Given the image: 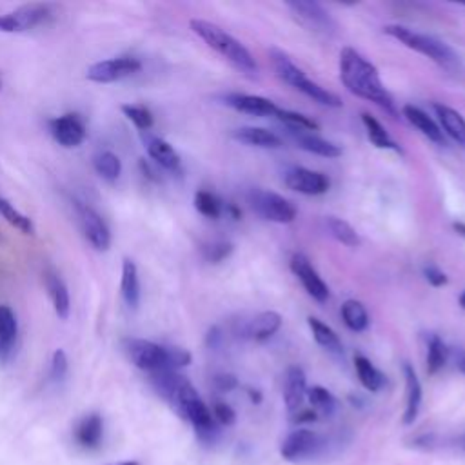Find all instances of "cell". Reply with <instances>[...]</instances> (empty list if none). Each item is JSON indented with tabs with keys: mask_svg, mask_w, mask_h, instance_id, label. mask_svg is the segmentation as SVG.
I'll use <instances>...</instances> for the list:
<instances>
[{
	"mask_svg": "<svg viewBox=\"0 0 465 465\" xmlns=\"http://www.w3.org/2000/svg\"><path fill=\"white\" fill-rule=\"evenodd\" d=\"M154 391L183 418L187 420L198 438L205 443H213L218 436L216 421L203 403L191 381L178 374V371H160L149 374Z\"/></svg>",
	"mask_w": 465,
	"mask_h": 465,
	"instance_id": "1",
	"label": "cell"
},
{
	"mask_svg": "<svg viewBox=\"0 0 465 465\" xmlns=\"http://www.w3.org/2000/svg\"><path fill=\"white\" fill-rule=\"evenodd\" d=\"M340 80L349 93L376 104L391 114H396L394 100L383 85L380 73L360 51L343 47L340 51Z\"/></svg>",
	"mask_w": 465,
	"mask_h": 465,
	"instance_id": "2",
	"label": "cell"
},
{
	"mask_svg": "<svg viewBox=\"0 0 465 465\" xmlns=\"http://www.w3.org/2000/svg\"><path fill=\"white\" fill-rule=\"evenodd\" d=\"M122 349L127 354L129 361L153 374L160 371H178L191 363V354L180 347H165L143 338H125Z\"/></svg>",
	"mask_w": 465,
	"mask_h": 465,
	"instance_id": "3",
	"label": "cell"
},
{
	"mask_svg": "<svg viewBox=\"0 0 465 465\" xmlns=\"http://www.w3.org/2000/svg\"><path fill=\"white\" fill-rule=\"evenodd\" d=\"M189 25L194 35H198L211 49H214L222 58H225L232 67H236L245 74L258 73L256 60L252 58L249 49L232 35H229L225 29L202 18H193Z\"/></svg>",
	"mask_w": 465,
	"mask_h": 465,
	"instance_id": "4",
	"label": "cell"
},
{
	"mask_svg": "<svg viewBox=\"0 0 465 465\" xmlns=\"http://www.w3.org/2000/svg\"><path fill=\"white\" fill-rule=\"evenodd\" d=\"M383 33L389 35L391 38L398 40L405 47L430 58L434 64H438L443 69H454L460 64V58L454 53V49L449 44L441 42L440 38H436L432 35L418 33V31H414L411 27H405V25H400V24L385 25Z\"/></svg>",
	"mask_w": 465,
	"mask_h": 465,
	"instance_id": "5",
	"label": "cell"
},
{
	"mask_svg": "<svg viewBox=\"0 0 465 465\" xmlns=\"http://www.w3.org/2000/svg\"><path fill=\"white\" fill-rule=\"evenodd\" d=\"M247 202L256 214L269 222L291 223L296 218L294 203L278 193L256 187L247 193Z\"/></svg>",
	"mask_w": 465,
	"mask_h": 465,
	"instance_id": "6",
	"label": "cell"
},
{
	"mask_svg": "<svg viewBox=\"0 0 465 465\" xmlns=\"http://www.w3.org/2000/svg\"><path fill=\"white\" fill-rule=\"evenodd\" d=\"M323 447V440L318 432L309 429H294L289 432L280 447V454L287 461H302L316 456Z\"/></svg>",
	"mask_w": 465,
	"mask_h": 465,
	"instance_id": "7",
	"label": "cell"
},
{
	"mask_svg": "<svg viewBox=\"0 0 465 465\" xmlns=\"http://www.w3.org/2000/svg\"><path fill=\"white\" fill-rule=\"evenodd\" d=\"M51 16L47 4H25L7 15H0V31L22 33L44 24Z\"/></svg>",
	"mask_w": 465,
	"mask_h": 465,
	"instance_id": "8",
	"label": "cell"
},
{
	"mask_svg": "<svg viewBox=\"0 0 465 465\" xmlns=\"http://www.w3.org/2000/svg\"><path fill=\"white\" fill-rule=\"evenodd\" d=\"M74 209H76V216L82 227V232L85 236V240L96 249V251H107L111 245V232L107 223L104 222V218L87 203L76 202L74 200Z\"/></svg>",
	"mask_w": 465,
	"mask_h": 465,
	"instance_id": "9",
	"label": "cell"
},
{
	"mask_svg": "<svg viewBox=\"0 0 465 465\" xmlns=\"http://www.w3.org/2000/svg\"><path fill=\"white\" fill-rule=\"evenodd\" d=\"M140 67H142V64L138 62V58L118 56V58H109V60L93 64L87 69L85 76L96 84H111V82H116V80H122V78H127V76L138 73Z\"/></svg>",
	"mask_w": 465,
	"mask_h": 465,
	"instance_id": "10",
	"label": "cell"
},
{
	"mask_svg": "<svg viewBox=\"0 0 465 465\" xmlns=\"http://www.w3.org/2000/svg\"><path fill=\"white\" fill-rule=\"evenodd\" d=\"M291 271L292 274L302 282L303 289L307 291L309 296H312L316 302H327L329 298V287L327 283L322 280V276L318 274V271L314 269V265L311 263V260L302 254V252H294L291 256Z\"/></svg>",
	"mask_w": 465,
	"mask_h": 465,
	"instance_id": "11",
	"label": "cell"
},
{
	"mask_svg": "<svg viewBox=\"0 0 465 465\" xmlns=\"http://www.w3.org/2000/svg\"><path fill=\"white\" fill-rule=\"evenodd\" d=\"M283 182L291 191H296L305 196L323 194V193H327V189L331 185L329 178L323 173L312 171L307 167H291L283 174Z\"/></svg>",
	"mask_w": 465,
	"mask_h": 465,
	"instance_id": "12",
	"label": "cell"
},
{
	"mask_svg": "<svg viewBox=\"0 0 465 465\" xmlns=\"http://www.w3.org/2000/svg\"><path fill=\"white\" fill-rule=\"evenodd\" d=\"M287 7L311 31L331 33L336 27V24L331 18V15L318 2L296 0V2H287Z\"/></svg>",
	"mask_w": 465,
	"mask_h": 465,
	"instance_id": "13",
	"label": "cell"
},
{
	"mask_svg": "<svg viewBox=\"0 0 465 465\" xmlns=\"http://www.w3.org/2000/svg\"><path fill=\"white\" fill-rule=\"evenodd\" d=\"M49 131L53 138L64 147H78L85 140V125L74 113L49 120Z\"/></svg>",
	"mask_w": 465,
	"mask_h": 465,
	"instance_id": "14",
	"label": "cell"
},
{
	"mask_svg": "<svg viewBox=\"0 0 465 465\" xmlns=\"http://www.w3.org/2000/svg\"><path fill=\"white\" fill-rule=\"evenodd\" d=\"M222 100L227 107L245 114H252V116H274L278 111V105L272 100L258 94L227 93Z\"/></svg>",
	"mask_w": 465,
	"mask_h": 465,
	"instance_id": "15",
	"label": "cell"
},
{
	"mask_svg": "<svg viewBox=\"0 0 465 465\" xmlns=\"http://www.w3.org/2000/svg\"><path fill=\"white\" fill-rule=\"evenodd\" d=\"M307 398V378L298 365H291L285 371L283 378V401L291 414L302 411V405Z\"/></svg>",
	"mask_w": 465,
	"mask_h": 465,
	"instance_id": "16",
	"label": "cell"
},
{
	"mask_svg": "<svg viewBox=\"0 0 465 465\" xmlns=\"http://www.w3.org/2000/svg\"><path fill=\"white\" fill-rule=\"evenodd\" d=\"M74 441L84 450H96L104 441V420L100 414H85L74 427Z\"/></svg>",
	"mask_w": 465,
	"mask_h": 465,
	"instance_id": "17",
	"label": "cell"
},
{
	"mask_svg": "<svg viewBox=\"0 0 465 465\" xmlns=\"http://www.w3.org/2000/svg\"><path fill=\"white\" fill-rule=\"evenodd\" d=\"M289 134L292 136V140L296 142V145L307 153L323 156V158H338L341 154V147L336 145L331 140L322 138L318 133L314 131H294L289 129Z\"/></svg>",
	"mask_w": 465,
	"mask_h": 465,
	"instance_id": "18",
	"label": "cell"
},
{
	"mask_svg": "<svg viewBox=\"0 0 465 465\" xmlns=\"http://www.w3.org/2000/svg\"><path fill=\"white\" fill-rule=\"evenodd\" d=\"M282 327V316L276 311H263L258 312L252 320L245 323L242 334L254 341H265L272 338Z\"/></svg>",
	"mask_w": 465,
	"mask_h": 465,
	"instance_id": "19",
	"label": "cell"
},
{
	"mask_svg": "<svg viewBox=\"0 0 465 465\" xmlns=\"http://www.w3.org/2000/svg\"><path fill=\"white\" fill-rule=\"evenodd\" d=\"M44 285L47 289L54 314L60 320H67V316L71 312V300H69V291H67L64 280L60 278V274L53 269H45L44 271Z\"/></svg>",
	"mask_w": 465,
	"mask_h": 465,
	"instance_id": "20",
	"label": "cell"
},
{
	"mask_svg": "<svg viewBox=\"0 0 465 465\" xmlns=\"http://www.w3.org/2000/svg\"><path fill=\"white\" fill-rule=\"evenodd\" d=\"M403 116L407 118V122L411 125H414L425 138H429L430 142L434 143H445V136H443V131L440 129V125L434 122V118H430L423 109L416 107V105H403L401 109Z\"/></svg>",
	"mask_w": 465,
	"mask_h": 465,
	"instance_id": "21",
	"label": "cell"
},
{
	"mask_svg": "<svg viewBox=\"0 0 465 465\" xmlns=\"http://www.w3.org/2000/svg\"><path fill=\"white\" fill-rule=\"evenodd\" d=\"M432 107L438 116L440 129L447 136H450L458 145L465 147V118L461 116V113H458L456 109L443 105V104H434Z\"/></svg>",
	"mask_w": 465,
	"mask_h": 465,
	"instance_id": "22",
	"label": "cell"
},
{
	"mask_svg": "<svg viewBox=\"0 0 465 465\" xmlns=\"http://www.w3.org/2000/svg\"><path fill=\"white\" fill-rule=\"evenodd\" d=\"M231 136L240 143L262 147V149H276L282 145V138L265 127H252V125L238 127L231 133Z\"/></svg>",
	"mask_w": 465,
	"mask_h": 465,
	"instance_id": "23",
	"label": "cell"
},
{
	"mask_svg": "<svg viewBox=\"0 0 465 465\" xmlns=\"http://www.w3.org/2000/svg\"><path fill=\"white\" fill-rule=\"evenodd\" d=\"M18 322L11 307L0 305V363H5L15 351Z\"/></svg>",
	"mask_w": 465,
	"mask_h": 465,
	"instance_id": "24",
	"label": "cell"
},
{
	"mask_svg": "<svg viewBox=\"0 0 465 465\" xmlns=\"http://www.w3.org/2000/svg\"><path fill=\"white\" fill-rule=\"evenodd\" d=\"M403 376H405V412H403V423L411 425L418 418L420 407H421V385L414 372V369L405 363L403 365Z\"/></svg>",
	"mask_w": 465,
	"mask_h": 465,
	"instance_id": "25",
	"label": "cell"
},
{
	"mask_svg": "<svg viewBox=\"0 0 465 465\" xmlns=\"http://www.w3.org/2000/svg\"><path fill=\"white\" fill-rule=\"evenodd\" d=\"M143 143L147 149V154L163 169L167 171H178L180 167V156L174 151V147L158 136H143Z\"/></svg>",
	"mask_w": 465,
	"mask_h": 465,
	"instance_id": "26",
	"label": "cell"
},
{
	"mask_svg": "<svg viewBox=\"0 0 465 465\" xmlns=\"http://www.w3.org/2000/svg\"><path fill=\"white\" fill-rule=\"evenodd\" d=\"M120 291L127 307L136 309L140 303V280H138V269L131 258H124L122 262Z\"/></svg>",
	"mask_w": 465,
	"mask_h": 465,
	"instance_id": "27",
	"label": "cell"
},
{
	"mask_svg": "<svg viewBox=\"0 0 465 465\" xmlns=\"http://www.w3.org/2000/svg\"><path fill=\"white\" fill-rule=\"evenodd\" d=\"M292 89L303 93L305 96L312 98L314 102L325 105V107H341V100L338 98V94H334L332 91L322 87L320 84H316L314 80H311L305 73L298 78V82L292 85Z\"/></svg>",
	"mask_w": 465,
	"mask_h": 465,
	"instance_id": "28",
	"label": "cell"
},
{
	"mask_svg": "<svg viewBox=\"0 0 465 465\" xmlns=\"http://www.w3.org/2000/svg\"><path fill=\"white\" fill-rule=\"evenodd\" d=\"M307 323H309V329L312 332V338L316 340V343L320 347H323L331 354H341L343 352L341 340L338 338V334L334 332L332 327H329L327 323H323L322 320H318L314 316H309Z\"/></svg>",
	"mask_w": 465,
	"mask_h": 465,
	"instance_id": "29",
	"label": "cell"
},
{
	"mask_svg": "<svg viewBox=\"0 0 465 465\" xmlns=\"http://www.w3.org/2000/svg\"><path fill=\"white\" fill-rule=\"evenodd\" d=\"M361 122H363L367 138H369V142H371L374 147H378V149H389V151L400 153L398 143L391 138V134L387 133V129H385L374 116H371L369 113H361Z\"/></svg>",
	"mask_w": 465,
	"mask_h": 465,
	"instance_id": "30",
	"label": "cell"
},
{
	"mask_svg": "<svg viewBox=\"0 0 465 465\" xmlns=\"http://www.w3.org/2000/svg\"><path fill=\"white\" fill-rule=\"evenodd\" d=\"M354 369L358 374L360 383L371 391V392H378L383 385H385V376L371 363V360H367L363 354H356L354 356Z\"/></svg>",
	"mask_w": 465,
	"mask_h": 465,
	"instance_id": "31",
	"label": "cell"
},
{
	"mask_svg": "<svg viewBox=\"0 0 465 465\" xmlns=\"http://www.w3.org/2000/svg\"><path fill=\"white\" fill-rule=\"evenodd\" d=\"M341 320L343 323L354 331V332H361L367 329L369 325V312L365 309V305L358 300H347L341 305Z\"/></svg>",
	"mask_w": 465,
	"mask_h": 465,
	"instance_id": "32",
	"label": "cell"
},
{
	"mask_svg": "<svg viewBox=\"0 0 465 465\" xmlns=\"http://www.w3.org/2000/svg\"><path fill=\"white\" fill-rule=\"evenodd\" d=\"M325 227H327L329 234H331L336 242H340V243H343V245H347V247H358L360 242H361L360 236H358V232H356V229H354L349 222H345V220H341V218L327 216V218H325Z\"/></svg>",
	"mask_w": 465,
	"mask_h": 465,
	"instance_id": "33",
	"label": "cell"
},
{
	"mask_svg": "<svg viewBox=\"0 0 465 465\" xmlns=\"http://www.w3.org/2000/svg\"><path fill=\"white\" fill-rule=\"evenodd\" d=\"M307 400L316 414L332 416L336 411V398L322 385H312L311 389H307Z\"/></svg>",
	"mask_w": 465,
	"mask_h": 465,
	"instance_id": "34",
	"label": "cell"
},
{
	"mask_svg": "<svg viewBox=\"0 0 465 465\" xmlns=\"http://www.w3.org/2000/svg\"><path fill=\"white\" fill-rule=\"evenodd\" d=\"M449 349L438 334H430L427 340V372L436 374L447 361Z\"/></svg>",
	"mask_w": 465,
	"mask_h": 465,
	"instance_id": "35",
	"label": "cell"
},
{
	"mask_svg": "<svg viewBox=\"0 0 465 465\" xmlns=\"http://www.w3.org/2000/svg\"><path fill=\"white\" fill-rule=\"evenodd\" d=\"M93 165L96 169V173L107 180V182H114L118 180L120 173H122V162L120 158L111 153V151H100L94 158H93Z\"/></svg>",
	"mask_w": 465,
	"mask_h": 465,
	"instance_id": "36",
	"label": "cell"
},
{
	"mask_svg": "<svg viewBox=\"0 0 465 465\" xmlns=\"http://www.w3.org/2000/svg\"><path fill=\"white\" fill-rule=\"evenodd\" d=\"M0 214L20 232L24 234H35V223L31 222L29 216L22 214L18 209H15V205L11 202H7L5 198L0 196Z\"/></svg>",
	"mask_w": 465,
	"mask_h": 465,
	"instance_id": "37",
	"label": "cell"
},
{
	"mask_svg": "<svg viewBox=\"0 0 465 465\" xmlns=\"http://www.w3.org/2000/svg\"><path fill=\"white\" fill-rule=\"evenodd\" d=\"M287 129H294V131H320V125L312 120V118H309V116H305V114H302V113H296V111H289V109H280L278 107V111H276V114H274Z\"/></svg>",
	"mask_w": 465,
	"mask_h": 465,
	"instance_id": "38",
	"label": "cell"
},
{
	"mask_svg": "<svg viewBox=\"0 0 465 465\" xmlns=\"http://www.w3.org/2000/svg\"><path fill=\"white\" fill-rule=\"evenodd\" d=\"M194 207L200 214H203L205 218L216 220L222 214V202L216 194L209 193V191H198L194 194Z\"/></svg>",
	"mask_w": 465,
	"mask_h": 465,
	"instance_id": "39",
	"label": "cell"
},
{
	"mask_svg": "<svg viewBox=\"0 0 465 465\" xmlns=\"http://www.w3.org/2000/svg\"><path fill=\"white\" fill-rule=\"evenodd\" d=\"M122 113L140 129V131H147L153 127V113L143 107V105H133V104H125L122 105Z\"/></svg>",
	"mask_w": 465,
	"mask_h": 465,
	"instance_id": "40",
	"label": "cell"
},
{
	"mask_svg": "<svg viewBox=\"0 0 465 465\" xmlns=\"http://www.w3.org/2000/svg\"><path fill=\"white\" fill-rule=\"evenodd\" d=\"M67 369H69V363H67V356L62 349H56L51 356V365H49V381L58 385L64 381V378L67 376Z\"/></svg>",
	"mask_w": 465,
	"mask_h": 465,
	"instance_id": "41",
	"label": "cell"
},
{
	"mask_svg": "<svg viewBox=\"0 0 465 465\" xmlns=\"http://www.w3.org/2000/svg\"><path fill=\"white\" fill-rule=\"evenodd\" d=\"M231 252H232V243L225 242V240H216V242H211L209 245L203 247V258L211 263H220Z\"/></svg>",
	"mask_w": 465,
	"mask_h": 465,
	"instance_id": "42",
	"label": "cell"
},
{
	"mask_svg": "<svg viewBox=\"0 0 465 465\" xmlns=\"http://www.w3.org/2000/svg\"><path fill=\"white\" fill-rule=\"evenodd\" d=\"M213 418L220 425L227 427V425H232L236 421V412H234V409L229 403L214 401V405H213Z\"/></svg>",
	"mask_w": 465,
	"mask_h": 465,
	"instance_id": "43",
	"label": "cell"
},
{
	"mask_svg": "<svg viewBox=\"0 0 465 465\" xmlns=\"http://www.w3.org/2000/svg\"><path fill=\"white\" fill-rule=\"evenodd\" d=\"M423 276H425V280L432 287H441V285H445L449 282L447 274L440 267H436V265H425L423 267Z\"/></svg>",
	"mask_w": 465,
	"mask_h": 465,
	"instance_id": "44",
	"label": "cell"
},
{
	"mask_svg": "<svg viewBox=\"0 0 465 465\" xmlns=\"http://www.w3.org/2000/svg\"><path fill=\"white\" fill-rule=\"evenodd\" d=\"M213 383L220 392H229L238 385V380L232 374H216L213 378Z\"/></svg>",
	"mask_w": 465,
	"mask_h": 465,
	"instance_id": "45",
	"label": "cell"
},
{
	"mask_svg": "<svg viewBox=\"0 0 465 465\" xmlns=\"http://www.w3.org/2000/svg\"><path fill=\"white\" fill-rule=\"evenodd\" d=\"M452 229H454V232H456L458 236L465 238V223H463V222H454V223H452Z\"/></svg>",
	"mask_w": 465,
	"mask_h": 465,
	"instance_id": "46",
	"label": "cell"
},
{
	"mask_svg": "<svg viewBox=\"0 0 465 465\" xmlns=\"http://www.w3.org/2000/svg\"><path fill=\"white\" fill-rule=\"evenodd\" d=\"M458 367H460V371L465 374V352H460V354H458Z\"/></svg>",
	"mask_w": 465,
	"mask_h": 465,
	"instance_id": "47",
	"label": "cell"
},
{
	"mask_svg": "<svg viewBox=\"0 0 465 465\" xmlns=\"http://www.w3.org/2000/svg\"><path fill=\"white\" fill-rule=\"evenodd\" d=\"M249 394H251L252 401H260V394H258V391H249Z\"/></svg>",
	"mask_w": 465,
	"mask_h": 465,
	"instance_id": "48",
	"label": "cell"
},
{
	"mask_svg": "<svg viewBox=\"0 0 465 465\" xmlns=\"http://www.w3.org/2000/svg\"><path fill=\"white\" fill-rule=\"evenodd\" d=\"M460 307L465 311V291L460 294Z\"/></svg>",
	"mask_w": 465,
	"mask_h": 465,
	"instance_id": "49",
	"label": "cell"
},
{
	"mask_svg": "<svg viewBox=\"0 0 465 465\" xmlns=\"http://www.w3.org/2000/svg\"><path fill=\"white\" fill-rule=\"evenodd\" d=\"M458 445H460V447L465 450V434H463V436L458 440Z\"/></svg>",
	"mask_w": 465,
	"mask_h": 465,
	"instance_id": "50",
	"label": "cell"
},
{
	"mask_svg": "<svg viewBox=\"0 0 465 465\" xmlns=\"http://www.w3.org/2000/svg\"><path fill=\"white\" fill-rule=\"evenodd\" d=\"M118 465H138V461H122Z\"/></svg>",
	"mask_w": 465,
	"mask_h": 465,
	"instance_id": "51",
	"label": "cell"
},
{
	"mask_svg": "<svg viewBox=\"0 0 465 465\" xmlns=\"http://www.w3.org/2000/svg\"><path fill=\"white\" fill-rule=\"evenodd\" d=\"M0 89H2V76H0Z\"/></svg>",
	"mask_w": 465,
	"mask_h": 465,
	"instance_id": "52",
	"label": "cell"
}]
</instances>
